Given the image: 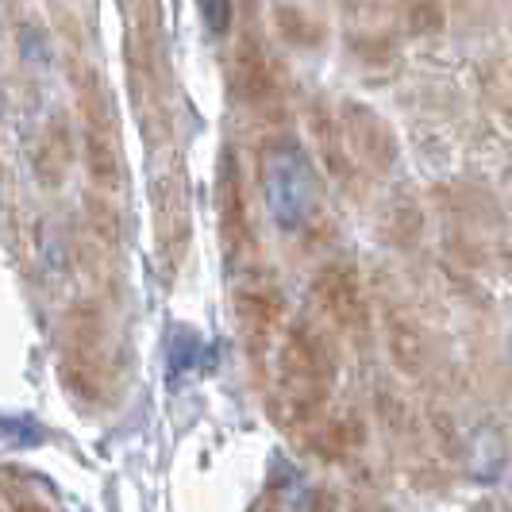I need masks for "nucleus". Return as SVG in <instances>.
<instances>
[{
    "label": "nucleus",
    "instance_id": "f257e3e1",
    "mask_svg": "<svg viewBox=\"0 0 512 512\" xmlns=\"http://www.w3.org/2000/svg\"><path fill=\"white\" fill-rule=\"evenodd\" d=\"M335 382V351L320 328L297 320L274 347L270 412L285 432H312L324 416Z\"/></svg>",
    "mask_w": 512,
    "mask_h": 512
},
{
    "label": "nucleus",
    "instance_id": "f03ea898",
    "mask_svg": "<svg viewBox=\"0 0 512 512\" xmlns=\"http://www.w3.org/2000/svg\"><path fill=\"white\" fill-rule=\"evenodd\" d=\"M262 189L278 228H305L316 212V174L293 139H270L262 147Z\"/></svg>",
    "mask_w": 512,
    "mask_h": 512
},
{
    "label": "nucleus",
    "instance_id": "7ed1b4c3",
    "mask_svg": "<svg viewBox=\"0 0 512 512\" xmlns=\"http://www.w3.org/2000/svg\"><path fill=\"white\" fill-rule=\"evenodd\" d=\"M62 382L81 401L104 397V320L97 308L81 305L66 316L62 339Z\"/></svg>",
    "mask_w": 512,
    "mask_h": 512
},
{
    "label": "nucleus",
    "instance_id": "20e7f679",
    "mask_svg": "<svg viewBox=\"0 0 512 512\" xmlns=\"http://www.w3.org/2000/svg\"><path fill=\"white\" fill-rule=\"evenodd\" d=\"M282 316H285L282 289L270 282V278H251V282H243L235 289V320H239L243 347H247V359L255 362V370H266L270 351L278 347V339H282Z\"/></svg>",
    "mask_w": 512,
    "mask_h": 512
},
{
    "label": "nucleus",
    "instance_id": "39448f33",
    "mask_svg": "<svg viewBox=\"0 0 512 512\" xmlns=\"http://www.w3.org/2000/svg\"><path fill=\"white\" fill-rule=\"evenodd\" d=\"M335 116H339V131L355 170L385 174L397 162V135L374 108H366L362 101H343Z\"/></svg>",
    "mask_w": 512,
    "mask_h": 512
},
{
    "label": "nucleus",
    "instance_id": "423d86ee",
    "mask_svg": "<svg viewBox=\"0 0 512 512\" xmlns=\"http://www.w3.org/2000/svg\"><path fill=\"white\" fill-rule=\"evenodd\" d=\"M312 301L332 320L339 332L366 335L370 328V305L362 293L359 270L351 262H328L312 278Z\"/></svg>",
    "mask_w": 512,
    "mask_h": 512
},
{
    "label": "nucleus",
    "instance_id": "0eeeda50",
    "mask_svg": "<svg viewBox=\"0 0 512 512\" xmlns=\"http://www.w3.org/2000/svg\"><path fill=\"white\" fill-rule=\"evenodd\" d=\"M216 212H220V239L231 266L255 247V224L247 212V189H243V170L231 151L220 154V178H216Z\"/></svg>",
    "mask_w": 512,
    "mask_h": 512
},
{
    "label": "nucleus",
    "instance_id": "6e6552de",
    "mask_svg": "<svg viewBox=\"0 0 512 512\" xmlns=\"http://www.w3.org/2000/svg\"><path fill=\"white\" fill-rule=\"evenodd\" d=\"M104 85H85V166L101 189H116L120 181V151H116V131H112V112L104 108Z\"/></svg>",
    "mask_w": 512,
    "mask_h": 512
},
{
    "label": "nucleus",
    "instance_id": "1a4fd4ad",
    "mask_svg": "<svg viewBox=\"0 0 512 512\" xmlns=\"http://www.w3.org/2000/svg\"><path fill=\"white\" fill-rule=\"evenodd\" d=\"M228 81H231V97L243 104H266L278 97L274 58L266 54V47H262V39H258L255 31H247V35L235 43Z\"/></svg>",
    "mask_w": 512,
    "mask_h": 512
},
{
    "label": "nucleus",
    "instance_id": "9d476101",
    "mask_svg": "<svg viewBox=\"0 0 512 512\" xmlns=\"http://www.w3.org/2000/svg\"><path fill=\"white\" fill-rule=\"evenodd\" d=\"M362 443H366V424L359 412H339L312 428V451H320L324 459H343L359 451Z\"/></svg>",
    "mask_w": 512,
    "mask_h": 512
},
{
    "label": "nucleus",
    "instance_id": "9b49d317",
    "mask_svg": "<svg viewBox=\"0 0 512 512\" xmlns=\"http://www.w3.org/2000/svg\"><path fill=\"white\" fill-rule=\"evenodd\" d=\"M385 343H389V359L397 362L405 374L424 370L428 362V339L420 332V324L405 312H389L385 320Z\"/></svg>",
    "mask_w": 512,
    "mask_h": 512
},
{
    "label": "nucleus",
    "instance_id": "f8f14e48",
    "mask_svg": "<svg viewBox=\"0 0 512 512\" xmlns=\"http://www.w3.org/2000/svg\"><path fill=\"white\" fill-rule=\"evenodd\" d=\"M312 135H316V151H320V158H324V170L339 181H351L355 162H351L347 143H343L339 116H332L324 104H316V108H312Z\"/></svg>",
    "mask_w": 512,
    "mask_h": 512
},
{
    "label": "nucleus",
    "instance_id": "ddd939ff",
    "mask_svg": "<svg viewBox=\"0 0 512 512\" xmlns=\"http://www.w3.org/2000/svg\"><path fill=\"white\" fill-rule=\"evenodd\" d=\"M70 158H74V135L66 131L62 120H54L51 128L43 131V139H39L35 170L43 174L47 185H58V178H62V174H66V166H70Z\"/></svg>",
    "mask_w": 512,
    "mask_h": 512
},
{
    "label": "nucleus",
    "instance_id": "4468645a",
    "mask_svg": "<svg viewBox=\"0 0 512 512\" xmlns=\"http://www.w3.org/2000/svg\"><path fill=\"white\" fill-rule=\"evenodd\" d=\"M412 35H436L443 27V0H393Z\"/></svg>",
    "mask_w": 512,
    "mask_h": 512
},
{
    "label": "nucleus",
    "instance_id": "2eb2a0df",
    "mask_svg": "<svg viewBox=\"0 0 512 512\" xmlns=\"http://www.w3.org/2000/svg\"><path fill=\"white\" fill-rule=\"evenodd\" d=\"M278 24H282L285 39H293V43H316L320 39V27L312 24L308 16H301L297 8H282L278 12Z\"/></svg>",
    "mask_w": 512,
    "mask_h": 512
},
{
    "label": "nucleus",
    "instance_id": "dca6fc26",
    "mask_svg": "<svg viewBox=\"0 0 512 512\" xmlns=\"http://www.w3.org/2000/svg\"><path fill=\"white\" fill-rule=\"evenodd\" d=\"M201 8V20L212 35H224L231 27V12H235V0H197Z\"/></svg>",
    "mask_w": 512,
    "mask_h": 512
}]
</instances>
